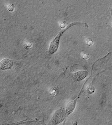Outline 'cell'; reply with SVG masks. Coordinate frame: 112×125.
Segmentation results:
<instances>
[{
	"instance_id": "cell-3",
	"label": "cell",
	"mask_w": 112,
	"mask_h": 125,
	"mask_svg": "<svg viewBox=\"0 0 112 125\" xmlns=\"http://www.w3.org/2000/svg\"><path fill=\"white\" fill-rule=\"evenodd\" d=\"M13 64L11 60L5 58L0 62V70H7L11 68Z\"/></svg>"
},
{
	"instance_id": "cell-1",
	"label": "cell",
	"mask_w": 112,
	"mask_h": 125,
	"mask_svg": "<svg viewBox=\"0 0 112 125\" xmlns=\"http://www.w3.org/2000/svg\"><path fill=\"white\" fill-rule=\"evenodd\" d=\"M78 24H80V23L72 22L71 24H70L68 26H67L65 29L61 30V31L57 34V35L56 36V37L51 42V43L50 44V46H49V52L50 54H52L56 52H57L58 48L59 47V46L60 39H61V37L62 35L63 34V33L72 26H73L74 25Z\"/></svg>"
},
{
	"instance_id": "cell-7",
	"label": "cell",
	"mask_w": 112,
	"mask_h": 125,
	"mask_svg": "<svg viewBox=\"0 0 112 125\" xmlns=\"http://www.w3.org/2000/svg\"><path fill=\"white\" fill-rule=\"evenodd\" d=\"M8 10L10 11H12V10H14V7L13 6V5H9L8 6Z\"/></svg>"
},
{
	"instance_id": "cell-6",
	"label": "cell",
	"mask_w": 112,
	"mask_h": 125,
	"mask_svg": "<svg viewBox=\"0 0 112 125\" xmlns=\"http://www.w3.org/2000/svg\"><path fill=\"white\" fill-rule=\"evenodd\" d=\"M35 122V121L34 120H22L21 121L16 122H13V123H4L3 124H1L0 125H20L21 124H29L31 123H33Z\"/></svg>"
},
{
	"instance_id": "cell-8",
	"label": "cell",
	"mask_w": 112,
	"mask_h": 125,
	"mask_svg": "<svg viewBox=\"0 0 112 125\" xmlns=\"http://www.w3.org/2000/svg\"><path fill=\"white\" fill-rule=\"evenodd\" d=\"M92 42L91 41H88V42H87V44L89 45H91V44H92Z\"/></svg>"
},
{
	"instance_id": "cell-9",
	"label": "cell",
	"mask_w": 112,
	"mask_h": 125,
	"mask_svg": "<svg viewBox=\"0 0 112 125\" xmlns=\"http://www.w3.org/2000/svg\"></svg>"
},
{
	"instance_id": "cell-2",
	"label": "cell",
	"mask_w": 112,
	"mask_h": 125,
	"mask_svg": "<svg viewBox=\"0 0 112 125\" xmlns=\"http://www.w3.org/2000/svg\"><path fill=\"white\" fill-rule=\"evenodd\" d=\"M66 117L65 110L63 107L57 110L52 115L51 122L54 125H57L62 122Z\"/></svg>"
},
{
	"instance_id": "cell-4",
	"label": "cell",
	"mask_w": 112,
	"mask_h": 125,
	"mask_svg": "<svg viewBox=\"0 0 112 125\" xmlns=\"http://www.w3.org/2000/svg\"><path fill=\"white\" fill-rule=\"evenodd\" d=\"M76 99L73 100L71 101H70L68 104H67V106L65 109V113H66V117H68L74 111L75 108V105H76Z\"/></svg>"
},
{
	"instance_id": "cell-5",
	"label": "cell",
	"mask_w": 112,
	"mask_h": 125,
	"mask_svg": "<svg viewBox=\"0 0 112 125\" xmlns=\"http://www.w3.org/2000/svg\"><path fill=\"white\" fill-rule=\"evenodd\" d=\"M88 74V73L84 71H79L73 73L72 77L77 81H81L83 80Z\"/></svg>"
}]
</instances>
